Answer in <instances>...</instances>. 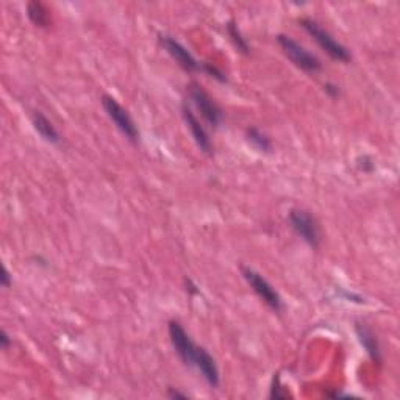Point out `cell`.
<instances>
[{
	"label": "cell",
	"instance_id": "6da1fadb",
	"mask_svg": "<svg viewBox=\"0 0 400 400\" xmlns=\"http://www.w3.org/2000/svg\"><path fill=\"white\" fill-rule=\"evenodd\" d=\"M299 26L304 28L314 41H316V44L322 48L331 60L345 64L352 62V55H350L349 48L344 47L341 42H338L333 38V35L330 32H327L320 24L310 19V17H302V19H299Z\"/></svg>",
	"mask_w": 400,
	"mask_h": 400
},
{
	"label": "cell",
	"instance_id": "7a4b0ae2",
	"mask_svg": "<svg viewBox=\"0 0 400 400\" xmlns=\"http://www.w3.org/2000/svg\"><path fill=\"white\" fill-rule=\"evenodd\" d=\"M277 42L278 46H280L282 52L284 53V57H287L296 68L307 72V74H318V72L322 69L320 60L316 55H313L310 51H307L300 42L291 38V36L278 35Z\"/></svg>",
	"mask_w": 400,
	"mask_h": 400
},
{
	"label": "cell",
	"instance_id": "3957f363",
	"mask_svg": "<svg viewBox=\"0 0 400 400\" xmlns=\"http://www.w3.org/2000/svg\"><path fill=\"white\" fill-rule=\"evenodd\" d=\"M188 99L196 108L197 113L207 122L211 129H217L222 122V110L219 105L216 104L213 97H211L207 91H205L200 84L191 83L188 87Z\"/></svg>",
	"mask_w": 400,
	"mask_h": 400
},
{
	"label": "cell",
	"instance_id": "277c9868",
	"mask_svg": "<svg viewBox=\"0 0 400 400\" xmlns=\"http://www.w3.org/2000/svg\"><path fill=\"white\" fill-rule=\"evenodd\" d=\"M102 107L107 111L108 118L113 120L116 129L122 133V135L129 139L130 143L136 144L139 141V130L135 124V120L130 116V113L114 99V97L104 94L102 96Z\"/></svg>",
	"mask_w": 400,
	"mask_h": 400
},
{
	"label": "cell",
	"instance_id": "5b68a950",
	"mask_svg": "<svg viewBox=\"0 0 400 400\" xmlns=\"http://www.w3.org/2000/svg\"><path fill=\"white\" fill-rule=\"evenodd\" d=\"M241 274L244 277V280L248 283V287L252 288L260 299H262L266 305H268L272 311L280 313L283 310V300L280 294L277 293L275 288L266 280V278L258 274L257 271H253L247 266H241Z\"/></svg>",
	"mask_w": 400,
	"mask_h": 400
},
{
	"label": "cell",
	"instance_id": "8992f818",
	"mask_svg": "<svg viewBox=\"0 0 400 400\" xmlns=\"http://www.w3.org/2000/svg\"><path fill=\"white\" fill-rule=\"evenodd\" d=\"M289 226L294 230V233L299 236L302 241H305L308 246L318 248L320 246V227L314 217L304 210H291L288 216Z\"/></svg>",
	"mask_w": 400,
	"mask_h": 400
},
{
	"label": "cell",
	"instance_id": "52a82bcc",
	"mask_svg": "<svg viewBox=\"0 0 400 400\" xmlns=\"http://www.w3.org/2000/svg\"><path fill=\"white\" fill-rule=\"evenodd\" d=\"M169 330V338H171V343L174 345L175 352H177L179 358L183 361L185 366L192 367L194 363H196V355L199 345L192 343V339L188 335V331L183 329L179 320H171L167 325Z\"/></svg>",
	"mask_w": 400,
	"mask_h": 400
},
{
	"label": "cell",
	"instance_id": "ba28073f",
	"mask_svg": "<svg viewBox=\"0 0 400 400\" xmlns=\"http://www.w3.org/2000/svg\"><path fill=\"white\" fill-rule=\"evenodd\" d=\"M158 41L160 46L165 48L172 60H175V63H177L181 69H185L186 72L202 71V63H199L197 60L192 57V53L188 51L183 44H180L177 39H174L172 36L158 35Z\"/></svg>",
	"mask_w": 400,
	"mask_h": 400
},
{
	"label": "cell",
	"instance_id": "9c48e42d",
	"mask_svg": "<svg viewBox=\"0 0 400 400\" xmlns=\"http://www.w3.org/2000/svg\"><path fill=\"white\" fill-rule=\"evenodd\" d=\"M181 114H183L185 122L188 125V129H190L194 141H196V144H197V147L202 150L203 154L213 155V143H211L208 131H207V129H205V125L202 124V120H200L196 116V113L192 111V108L185 104L183 108H181Z\"/></svg>",
	"mask_w": 400,
	"mask_h": 400
},
{
	"label": "cell",
	"instance_id": "30bf717a",
	"mask_svg": "<svg viewBox=\"0 0 400 400\" xmlns=\"http://www.w3.org/2000/svg\"><path fill=\"white\" fill-rule=\"evenodd\" d=\"M355 331H356V336H358V341L361 343V345L366 350V354L369 355V358H371L375 365H381V361H383V356H381V347L371 327H369L366 322H356Z\"/></svg>",
	"mask_w": 400,
	"mask_h": 400
},
{
	"label": "cell",
	"instance_id": "8fae6325",
	"mask_svg": "<svg viewBox=\"0 0 400 400\" xmlns=\"http://www.w3.org/2000/svg\"><path fill=\"white\" fill-rule=\"evenodd\" d=\"M205 381L211 386V388H217L221 383V375H219V369H217V365L213 356L210 355L207 349L199 347L197 349V355H196V363H194Z\"/></svg>",
	"mask_w": 400,
	"mask_h": 400
},
{
	"label": "cell",
	"instance_id": "7c38bea8",
	"mask_svg": "<svg viewBox=\"0 0 400 400\" xmlns=\"http://www.w3.org/2000/svg\"><path fill=\"white\" fill-rule=\"evenodd\" d=\"M32 124H33V129L38 131V135L44 139L46 143L60 144V141H62V138H60V133L57 131L55 127H53L51 120H48L41 111H35L32 114Z\"/></svg>",
	"mask_w": 400,
	"mask_h": 400
},
{
	"label": "cell",
	"instance_id": "4fadbf2b",
	"mask_svg": "<svg viewBox=\"0 0 400 400\" xmlns=\"http://www.w3.org/2000/svg\"><path fill=\"white\" fill-rule=\"evenodd\" d=\"M27 16L36 27H41V28H47L52 22L51 15H48V10L46 8V5L38 2V0H33V2H30L27 5Z\"/></svg>",
	"mask_w": 400,
	"mask_h": 400
},
{
	"label": "cell",
	"instance_id": "5bb4252c",
	"mask_svg": "<svg viewBox=\"0 0 400 400\" xmlns=\"http://www.w3.org/2000/svg\"><path fill=\"white\" fill-rule=\"evenodd\" d=\"M246 136H247V141L251 143L253 147L258 150V152L269 154L271 150H272L271 138L260 129H257V127H251V129H247L246 130Z\"/></svg>",
	"mask_w": 400,
	"mask_h": 400
},
{
	"label": "cell",
	"instance_id": "9a60e30c",
	"mask_svg": "<svg viewBox=\"0 0 400 400\" xmlns=\"http://www.w3.org/2000/svg\"><path fill=\"white\" fill-rule=\"evenodd\" d=\"M227 35L230 41H232V44L236 47V51L241 52L242 55H251V46H248L247 39L242 36L238 24L233 19L227 22Z\"/></svg>",
	"mask_w": 400,
	"mask_h": 400
},
{
	"label": "cell",
	"instance_id": "2e32d148",
	"mask_svg": "<svg viewBox=\"0 0 400 400\" xmlns=\"http://www.w3.org/2000/svg\"><path fill=\"white\" fill-rule=\"evenodd\" d=\"M269 397H271V399H275V400H283V399H288V397H289L288 391L284 390L283 385H282V381H280V374H275V375H274V380H272V388H271Z\"/></svg>",
	"mask_w": 400,
	"mask_h": 400
},
{
	"label": "cell",
	"instance_id": "e0dca14e",
	"mask_svg": "<svg viewBox=\"0 0 400 400\" xmlns=\"http://www.w3.org/2000/svg\"><path fill=\"white\" fill-rule=\"evenodd\" d=\"M202 72H205V74L210 75V77L216 78V80L221 82V83H226V82H227L226 74H224V72H222L221 69H217L216 66L210 64V63H202Z\"/></svg>",
	"mask_w": 400,
	"mask_h": 400
},
{
	"label": "cell",
	"instance_id": "ac0fdd59",
	"mask_svg": "<svg viewBox=\"0 0 400 400\" xmlns=\"http://www.w3.org/2000/svg\"><path fill=\"white\" fill-rule=\"evenodd\" d=\"M11 345H13V339L10 338V335L5 330L0 331V347L2 350H8Z\"/></svg>",
	"mask_w": 400,
	"mask_h": 400
},
{
	"label": "cell",
	"instance_id": "d6986e66",
	"mask_svg": "<svg viewBox=\"0 0 400 400\" xmlns=\"http://www.w3.org/2000/svg\"><path fill=\"white\" fill-rule=\"evenodd\" d=\"M0 283H2V287H3L5 289L11 288V284H13V278H11L10 272H8L7 268H5V266L2 268V275H0Z\"/></svg>",
	"mask_w": 400,
	"mask_h": 400
},
{
	"label": "cell",
	"instance_id": "ffe728a7",
	"mask_svg": "<svg viewBox=\"0 0 400 400\" xmlns=\"http://www.w3.org/2000/svg\"><path fill=\"white\" fill-rule=\"evenodd\" d=\"M324 91L331 97V99H338V97H339V88L336 87V84L325 83L324 84Z\"/></svg>",
	"mask_w": 400,
	"mask_h": 400
},
{
	"label": "cell",
	"instance_id": "44dd1931",
	"mask_svg": "<svg viewBox=\"0 0 400 400\" xmlns=\"http://www.w3.org/2000/svg\"><path fill=\"white\" fill-rule=\"evenodd\" d=\"M361 160L365 161V165H358L363 172H372L374 171V161L369 156H361Z\"/></svg>",
	"mask_w": 400,
	"mask_h": 400
},
{
	"label": "cell",
	"instance_id": "7402d4cb",
	"mask_svg": "<svg viewBox=\"0 0 400 400\" xmlns=\"http://www.w3.org/2000/svg\"><path fill=\"white\" fill-rule=\"evenodd\" d=\"M166 396H167L169 399H188V394L180 392V391H177V390H174V388H167Z\"/></svg>",
	"mask_w": 400,
	"mask_h": 400
}]
</instances>
